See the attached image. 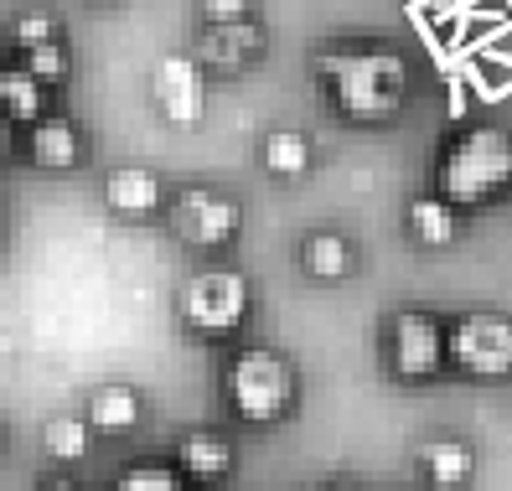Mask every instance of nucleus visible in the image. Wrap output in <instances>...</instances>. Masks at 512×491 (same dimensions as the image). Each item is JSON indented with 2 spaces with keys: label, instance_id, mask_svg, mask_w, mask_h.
Masks as SVG:
<instances>
[{
  "label": "nucleus",
  "instance_id": "nucleus-1",
  "mask_svg": "<svg viewBox=\"0 0 512 491\" xmlns=\"http://www.w3.org/2000/svg\"><path fill=\"white\" fill-rule=\"evenodd\" d=\"M316 78L326 104L352 125H388L409 99V63L378 42L316 52Z\"/></svg>",
  "mask_w": 512,
  "mask_h": 491
},
{
  "label": "nucleus",
  "instance_id": "nucleus-2",
  "mask_svg": "<svg viewBox=\"0 0 512 491\" xmlns=\"http://www.w3.org/2000/svg\"><path fill=\"white\" fill-rule=\"evenodd\" d=\"M435 192L456 212H487L512 192V135L502 125L456 130L435 156Z\"/></svg>",
  "mask_w": 512,
  "mask_h": 491
},
{
  "label": "nucleus",
  "instance_id": "nucleus-3",
  "mask_svg": "<svg viewBox=\"0 0 512 491\" xmlns=\"http://www.w3.org/2000/svg\"><path fill=\"white\" fill-rule=\"evenodd\" d=\"M295 362L280 347H238L223 367V404L238 424H280L295 409Z\"/></svg>",
  "mask_w": 512,
  "mask_h": 491
},
{
  "label": "nucleus",
  "instance_id": "nucleus-4",
  "mask_svg": "<svg viewBox=\"0 0 512 491\" xmlns=\"http://www.w3.org/2000/svg\"><path fill=\"white\" fill-rule=\"evenodd\" d=\"M176 316L192 336H207V342H223V336L244 331L254 316V285L244 269L233 264H202L192 269L182 290H176Z\"/></svg>",
  "mask_w": 512,
  "mask_h": 491
},
{
  "label": "nucleus",
  "instance_id": "nucleus-5",
  "mask_svg": "<svg viewBox=\"0 0 512 491\" xmlns=\"http://www.w3.org/2000/svg\"><path fill=\"white\" fill-rule=\"evenodd\" d=\"M445 362L471 383L512 378V316L507 311H461L445 326Z\"/></svg>",
  "mask_w": 512,
  "mask_h": 491
},
{
  "label": "nucleus",
  "instance_id": "nucleus-6",
  "mask_svg": "<svg viewBox=\"0 0 512 491\" xmlns=\"http://www.w3.org/2000/svg\"><path fill=\"white\" fill-rule=\"evenodd\" d=\"M383 367L399 383H435L445 373V321L425 305H404L383 321Z\"/></svg>",
  "mask_w": 512,
  "mask_h": 491
},
{
  "label": "nucleus",
  "instance_id": "nucleus-7",
  "mask_svg": "<svg viewBox=\"0 0 512 491\" xmlns=\"http://www.w3.org/2000/svg\"><path fill=\"white\" fill-rule=\"evenodd\" d=\"M171 233L187 243V249H228V243L244 233V207H238V197L218 192V187H182L171 197Z\"/></svg>",
  "mask_w": 512,
  "mask_h": 491
},
{
  "label": "nucleus",
  "instance_id": "nucleus-8",
  "mask_svg": "<svg viewBox=\"0 0 512 491\" xmlns=\"http://www.w3.org/2000/svg\"><path fill=\"white\" fill-rule=\"evenodd\" d=\"M150 99H156L161 119H171V125H202L207 114V78H202V63L192 52H166L156 73H150Z\"/></svg>",
  "mask_w": 512,
  "mask_h": 491
},
{
  "label": "nucleus",
  "instance_id": "nucleus-9",
  "mask_svg": "<svg viewBox=\"0 0 512 491\" xmlns=\"http://www.w3.org/2000/svg\"><path fill=\"white\" fill-rule=\"evenodd\" d=\"M259 52H264V26L254 16H244V21H202L197 47H192V57L202 68H228V73L249 68Z\"/></svg>",
  "mask_w": 512,
  "mask_h": 491
},
{
  "label": "nucleus",
  "instance_id": "nucleus-10",
  "mask_svg": "<svg viewBox=\"0 0 512 491\" xmlns=\"http://www.w3.org/2000/svg\"><path fill=\"white\" fill-rule=\"evenodd\" d=\"M104 207L125 223H145L166 207V187L150 166H114L104 176Z\"/></svg>",
  "mask_w": 512,
  "mask_h": 491
},
{
  "label": "nucleus",
  "instance_id": "nucleus-11",
  "mask_svg": "<svg viewBox=\"0 0 512 491\" xmlns=\"http://www.w3.org/2000/svg\"><path fill=\"white\" fill-rule=\"evenodd\" d=\"M414 466H419V476H425V486L461 491L476 476V445L461 440V435H430V440H419Z\"/></svg>",
  "mask_w": 512,
  "mask_h": 491
},
{
  "label": "nucleus",
  "instance_id": "nucleus-12",
  "mask_svg": "<svg viewBox=\"0 0 512 491\" xmlns=\"http://www.w3.org/2000/svg\"><path fill=\"white\" fill-rule=\"evenodd\" d=\"M176 471H182L192 486H218L233 471V445L218 429H187L176 440Z\"/></svg>",
  "mask_w": 512,
  "mask_h": 491
},
{
  "label": "nucleus",
  "instance_id": "nucleus-13",
  "mask_svg": "<svg viewBox=\"0 0 512 491\" xmlns=\"http://www.w3.org/2000/svg\"><path fill=\"white\" fill-rule=\"evenodd\" d=\"M404 228H409V238L419 243V249H450V243L466 233V212H456L440 192H425V197L409 202Z\"/></svg>",
  "mask_w": 512,
  "mask_h": 491
},
{
  "label": "nucleus",
  "instance_id": "nucleus-14",
  "mask_svg": "<svg viewBox=\"0 0 512 491\" xmlns=\"http://www.w3.org/2000/svg\"><path fill=\"white\" fill-rule=\"evenodd\" d=\"M26 150H32V161L47 166V171H73V166L83 161V135H78L73 119H63V114H42V119H32Z\"/></svg>",
  "mask_w": 512,
  "mask_h": 491
},
{
  "label": "nucleus",
  "instance_id": "nucleus-15",
  "mask_svg": "<svg viewBox=\"0 0 512 491\" xmlns=\"http://www.w3.org/2000/svg\"><path fill=\"white\" fill-rule=\"evenodd\" d=\"M88 424L99 429V435H130V429L145 419V398L135 383H99L88 393Z\"/></svg>",
  "mask_w": 512,
  "mask_h": 491
},
{
  "label": "nucleus",
  "instance_id": "nucleus-16",
  "mask_svg": "<svg viewBox=\"0 0 512 491\" xmlns=\"http://www.w3.org/2000/svg\"><path fill=\"white\" fill-rule=\"evenodd\" d=\"M300 269L311 274V280H347V274L357 269V249L352 238L337 233V228H311L306 238H300Z\"/></svg>",
  "mask_w": 512,
  "mask_h": 491
},
{
  "label": "nucleus",
  "instance_id": "nucleus-17",
  "mask_svg": "<svg viewBox=\"0 0 512 491\" xmlns=\"http://www.w3.org/2000/svg\"><path fill=\"white\" fill-rule=\"evenodd\" d=\"M311 161H316V145H311L306 130H295V125H275L259 140V166L275 181H300L311 171Z\"/></svg>",
  "mask_w": 512,
  "mask_h": 491
},
{
  "label": "nucleus",
  "instance_id": "nucleus-18",
  "mask_svg": "<svg viewBox=\"0 0 512 491\" xmlns=\"http://www.w3.org/2000/svg\"><path fill=\"white\" fill-rule=\"evenodd\" d=\"M0 109H6L16 125H32V119H42V109H47V83L26 63L0 68Z\"/></svg>",
  "mask_w": 512,
  "mask_h": 491
},
{
  "label": "nucleus",
  "instance_id": "nucleus-19",
  "mask_svg": "<svg viewBox=\"0 0 512 491\" xmlns=\"http://www.w3.org/2000/svg\"><path fill=\"white\" fill-rule=\"evenodd\" d=\"M88 440H94V424H88V414H52L42 424V450L52 460H63V466H73V460L88 455Z\"/></svg>",
  "mask_w": 512,
  "mask_h": 491
},
{
  "label": "nucleus",
  "instance_id": "nucleus-20",
  "mask_svg": "<svg viewBox=\"0 0 512 491\" xmlns=\"http://www.w3.org/2000/svg\"><path fill=\"white\" fill-rule=\"evenodd\" d=\"M114 491H192V481L176 471V466H161V460H140V466H125V471H119Z\"/></svg>",
  "mask_w": 512,
  "mask_h": 491
},
{
  "label": "nucleus",
  "instance_id": "nucleus-21",
  "mask_svg": "<svg viewBox=\"0 0 512 491\" xmlns=\"http://www.w3.org/2000/svg\"><path fill=\"white\" fill-rule=\"evenodd\" d=\"M21 63L32 68L42 83H63V78H68V68H73V57H68V42H63V37H52V42L26 47V52H21Z\"/></svg>",
  "mask_w": 512,
  "mask_h": 491
},
{
  "label": "nucleus",
  "instance_id": "nucleus-22",
  "mask_svg": "<svg viewBox=\"0 0 512 491\" xmlns=\"http://www.w3.org/2000/svg\"><path fill=\"white\" fill-rule=\"evenodd\" d=\"M52 37H63V26H57L52 11H21L11 21V42L26 52V47H37V42H52Z\"/></svg>",
  "mask_w": 512,
  "mask_h": 491
},
{
  "label": "nucleus",
  "instance_id": "nucleus-23",
  "mask_svg": "<svg viewBox=\"0 0 512 491\" xmlns=\"http://www.w3.org/2000/svg\"><path fill=\"white\" fill-rule=\"evenodd\" d=\"M197 16L202 21H244V16H254V0H197Z\"/></svg>",
  "mask_w": 512,
  "mask_h": 491
},
{
  "label": "nucleus",
  "instance_id": "nucleus-24",
  "mask_svg": "<svg viewBox=\"0 0 512 491\" xmlns=\"http://www.w3.org/2000/svg\"><path fill=\"white\" fill-rule=\"evenodd\" d=\"M37 491H83V486H78L73 476H52V481H42Z\"/></svg>",
  "mask_w": 512,
  "mask_h": 491
},
{
  "label": "nucleus",
  "instance_id": "nucleus-25",
  "mask_svg": "<svg viewBox=\"0 0 512 491\" xmlns=\"http://www.w3.org/2000/svg\"><path fill=\"white\" fill-rule=\"evenodd\" d=\"M11 125H16V119H11L6 109H0V156H6V150H11Z\"/></svg>",
  "mask_w": 512,
  "mask_h": 491
},
{
  "label": "nucleus",
  "instance_id": "nucleus-26",
  "mask_svg": "<svg viewBox=\"0 0 512 491\" xmlns=\"http://www.w3.org/2000/svg\"><path fill=\"white\" fill-rule=\"evenodd\" d=\"M316 491H357V486H316Z\"/></svg>",
  "mask_w": 512,
  "mask_h": 491
},
{
  "label": "nucleus",
  "instance_id": "nucleus-27",
  "mask_svg": "<svg viewBox=\"0 0 512 491\" xmlns=\"http://www.w3.org/2000/svg\"><path fill=\"white\" fill-rule=\"evenodd\" d=\"M0 238H6V212H0Z\"/></svg>",
  "mask_w": 512,
  "mask_h": 491
},
{
  "label": "nucleus",
  "instance_id": "nucleus-28",
  "mask_svg": "<svg viewBox=\"0 0 512 491\" xmlns=\"http://www.w3.org/2000/svg\"><path fill=\"white\" fill-rule=\"evenodd\" d=\"M94 6H114V0H94Z\"/></svg>",
  "mask_w": 512,
  "mask_h": 491
}]
</instances>
